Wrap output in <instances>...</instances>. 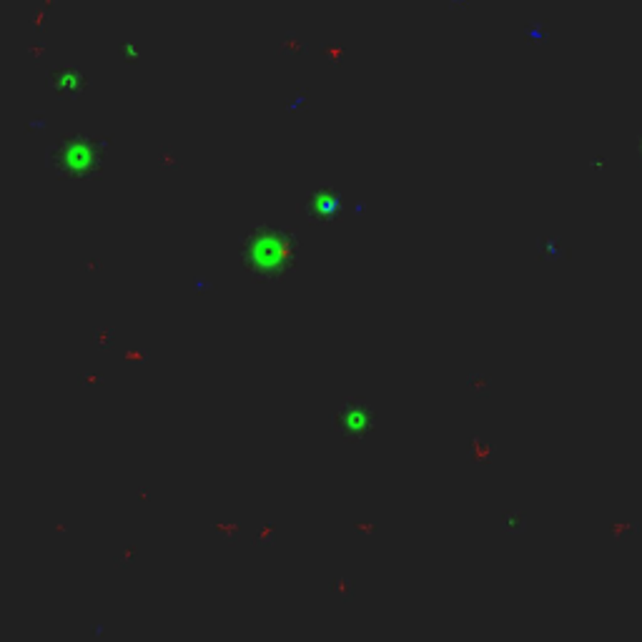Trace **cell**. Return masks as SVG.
<instances>
[{"instance_id":"1","label":"cell","mask_w":642,"mask_h":642,"mask_svg":"<svg viewBox=\"0 0 642 642\" xmlns=\"http://www.w3.org/2000/svg\"><path fill=\"white\" fill-rule=\"evenodd\" d=\"M336 427L349 442L364 439L374 427V412L364 402H349L336 417Z\"/></svg>"}]
</instances>
